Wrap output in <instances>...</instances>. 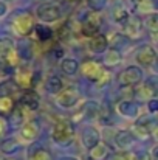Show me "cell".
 I'll return each instance as SVG.
<instances>
[{"label":"cell","instance_id":"1","mask_svg":"<svg viewBox=\"0 0 158 160\" xmlns=\"http://www.w3.org/2000/svg\"><path fill=\"white\" fill-rule=\"evenodd\" d=\"M51 140L59 146H68L74 140V126L70 120H57L53 124Z\"/></svg>","mask_w":158,"mask_h":160},{"label":"cell","instance_id":"2","mask_svg":"<svg viewBox=\"0 0 158 160\" xmlns=\"http://www.w3.org/2000/svg\"><path fill=\"white\" fill-rule=\"evenodd\" d=\"M0 61L6 64L9 68L20 65V56L19 52L9 38H0Z\"/></svg>","mask_w":158,"mask_h":160},{"label":"cell","instance_id":"3","mask_svg":"<svg viewBox=\"0 0 158 160\" xmlns=\"http://www.w3.org/2000/svg\"><path fill=\"white\" fill-rule=\"evenodd\" d=\"M11 25L12 28L16 30L17 34L20 36H28L31 34V31L36 28L34 25V16L28 11H23V12H19L14 16V19L11 20Z\"/></svg>","mask_w":158,"mask_h":160},{"label":"cell","instance_id":"4","mask_svg":"<svg viewBox=\"0 0 158 160\" xmlns=\"http://www.w3.org/2000/svg\"><path fill=\"white\" fill-rule=\"evenodd\" d=\"M101 14L96 11H90L87 12V16L82 19L81 22V34L85 38H93L96 34H99V28H101Z\"/></svg>","mask_w":158,"mask_h":160},{"label":"cell","instance_id":"5","mask_svg":"<svg viewBox=\"0 0 158 160\" xmlns=\"http://www.w3.org/2000/svg\"><path fill=\"white\" fill-rule=\"evenodd\" d=\"M81 72H82L84 78H87L89 81H93V82L99 84L103 81V78L105 76V73H107V68H104L98 61L89 59V61H84V64L81 67Z\"/></svg>","mask_w":158,"mask_h":160},{"label":"cell","instance_id":"6","mask_svg":"<svg viewBox=\"0 0 158 160\" xmlns=\"http://www.w3.org/2000/svg\"><path fill=\"white\" fill-rule=\"evenodd\" d=\"M14 82L22 87L23 90L26 89H33L34 86V72L31 70V67L28 64H20L16 67L14 70Z\"/></svg>","mask_w":158,"mask_h":160},{"label":"cell","instance_id":"7","mask_svg":"<svg viewBox=\"0 0 158 160\" xmlns=\"http://www.w3.org/2000/svg\"><path fill=\"white\" fill-rule=\"evenodd\" d=\"M141 79H143V70L136 65L126 67L118 76V81L122 87H135L136 84L141 82Z\"/></svg>","mask_w":158,"mask_h":160},{"label":"cell","instance_id":"8","mask_svg":"<svg viewBox=\"0 0 158 160\" xmlns=\"http://www.w3.org/2000/svg\"><path fill=\"white\" fill-rule=\"evenodd\" d=\"M37 17L42 20V22H47V23H51L56 22L62 17V11H60V6L56 5V3H42L37 11H36Z\"/></svg>","mask_w":158,"mask_h":160},{"label":"cell","instance_id":"9","mask_svg":"<svg viewBox=\"0 0 158 160\" xmlns=\"http://www.w3.org/2000/svg\"><path fill=\"white\" fill-rule=\"evenodd\" d=\"M81 95L78 92L76 87H67V89H62L59 93H57V104L60 107H65V109H70V107L76 106L78 101H79Z\"/></svg>","mask_w":158,"mask_h":160},{"label":"cell","instance_id":"10","mask_svg":"<svg viewBox=\"0 0 158 160\" xmlns=\"http://www.w3.org/2000/svg\"><path fill=\"white\" fill-rule=\"evenodd\" d=\"M39 131H41V128H39V123H37L36 120H28V121H25V123L20 126V132H19L20 142H25V143L34 142V140L37 138V135H39Z\"/></svg>","mask_w":158,"mask_h":160},{"label":"cell","instance_id":"11","mask_svg":"<svg viewBox=\"0 0 158 160\" xmlns=\"http://www.w3.org/2000/svg\"><path fill=\"white\" fill-rule=\"evenodd\" d=\"M135 61L140 65H143V67H152L154 62L157 61V52H155V48L151 47V45H143L136 52V54H135Z\"/></svg>","mask_w":158,"mask_h":160},{"label":"cell","instance_id":"12","mask_svg":"<svg viewBox=\"0 0 158 160\" xmlns=\"http://www.w3.org/2000/svg\"><path fill=\"white\" fill-rule=\"evenodd\" d=\"M122 27H124V34L132 39V38H136V36L140 34V31H141V28H143V23H141V19H140V17L130 16V17L122 23Z\"/></svg>","mask_w":158,"mask_h":160},{"label":"cell","instance_id":"13","mask_svg":"<svg viewBox=\"0 0 158 160\" xmlns=\"http://www.w3.org/2000/svg\"><path fill=\"white\" fill-rule=\"evenodd\" d=\"M39 100H41L39 95L33 89H26L23 92L22 98H20V104L19 106H22L23 109H26V110H36L39 107Z\"/></svg>","mask_w":158,"mask_h":160},{"label":"cell","instance_id":"14","mask_svg":"<svg viewBox=\"0 0 158 160\" xmlns=\"http://www.w3.org/2000/svg\"><path fill=\"white\" fill-rule=\"evenodd\" d=\"M101 135H99V132L95 129V128H92V126H87L84 131H82V145L87 148V149H92V148H95L101 140Z\"/></svg>","mask_w":158,"mask_h":160},{"label":"cell","instance_id":"15","mask_svg":"<svg viewBox=\"0 0 158 160\" xmlns=\"http://www.w3.org/2000/svg\"><path fill=\"white\" fill-rule=\"evenodd\" d=\"M115 143L118 145L119 149L127 151L129 148L133 146V143H135V135H133L132 132H129V131H119V132L115 135Z\"/></svg>","mask_w":158,"mask_h":160},{"label":"cell","instance_id":"16","mask_svg":"<svg viewBox=\"0 0 158 160\" xmlns=\"http://www.w3.org/2000/svg\"><path fill=\"white\" fill-rule=\"evenodd\" d=\"M87 47L93 53H104L108 47V41L103 34H96V36H93L87 41Z\"/></svg>","mask_w":158,"mask_h":160},{"label":"cell","instance_id":"17","mask_svg":"<svg viewBox=\"0 0 158 160\" xmlns=\"http://www.w3.org/2000/svg\"><path fill=\"white\" fill-rule=\"evenodd\" d=\"M135 95H136L138 98H141V100L151 101V100H154V98L157 97L158 92L154 89V86H152L149 81H146V82H143L138 89H135Z\"/></svg>","mask_w":158,"mask_h":160},{"label":"cell","instance_id":"18","mask_svg":"<svg viewBox=\"0 0 158 160\" xmlns=\"http://www.w3.org/2000/svg\"><path fill=\"white\" fill-rule=\"evenodd\" d=\"M118 110H119L122 115H126V117H129V118H133V117H138L140 106H138L136 103H133V101H121L119 106H118Z\"/></svg>","mask_w":158,"mask_h":160},{"label":"cell","instance_id":"19","mask_svg":"<svg viewBox=\"0 0 158 160\" xmlns=\"http://www.w3.org/2000/svg\"><path fill=\"white\" fill-rule=\"evenodd\" d=\"M20 148H22V142H20L19 138H5V140L0 143V151H2L3 154L17 152Z\"/></svg>","mask_w":158,"mask_h":160},{"label":"cell","instance_id":"20","mask_svg":"<svg viewBox=\"0 0 158 160\" xmlns=\"http://www.w3.org/2000/svg\"><path fill=\"white\" fill-rule=\"evenodd\" d=\"M108 154H110V148L103 142H99L95 148L90 149V159L92 160H105L108 157Z\"/></svg>","mask_w":158,"mask_h":160},{"label":"cell","instance_id":"21","mask_svg":"<svg viewBox=\"0 0 158 160\" xmlns=\"http://www.w3.org/2000/svg\"><path fill=\"white\" fill-rule=\"evenodd\" d=\"M28 160H53L51 152L42 146H34L28 152Z\"/></svg>","mask_w":158,"mask_h":160},{"label":"cell","instance_id":"22","mask_svg":"<svg viewBox=\"0 0 158 160\" xmlns=\"http://www.w3.org/2000/svg\"><path fill=\"white\" fill-rule=\"evenodd\" d=\"M16 109V101L12 97L8 95H0V115H9Z\"/></svg>","mask_w":158,"mask_h":160},{"label":"cell","instance_id":"23","mask_svg":"<svg viewBox=\"0 0 158 160\" xmlns=\"http://www.w3.org/2000/svg\"><path fill=\"white\" fill-rule=\"evenodd\" d=\"M45 87H47V92H48V93L57 95V93H59V92L64 89V82H62V79H60L59 76L51 75V76L47 79V84H45Z\"/></svg>","mask_w":158,"mask_h":160},{"label":"cell","instance_id":"24","mask_svg":"<svg viewBox=\"0 0 158 160\" xmlns=\"http://www.w3.org/2000/svg\"><path fill=\"white\" fill-rule=\"evenodd\" d=\"M60 68H62V73L71 76V75H74L76 70H78V62H76L74 59H70V58L62 59V62H60Z\"/></svg>","mask_w":158,"mask_h":160},{"label":"cell","instance_id":"25","mask_svg":"<svg viewBox=\"0 0 158 160\" xmlns=\"http://www.w3.org/2000/svg\"><path fill=\"white\" fill-rule=\"evenodd\" d=\"M36 34H37V39L41 42H47L53 38V31L50 27H45V25H36Z\"/></svg>","mask_w":158,"mask_h":160},{"label":"cell","instance_id":"26","mask_svg":"<svg viewBox=\"0 0 158 160\" xmlns=\"http://www.w3.org/2000/svg\"><path fill=\"white\" fill-rule=\"evenodd\" d=\"M104 62L107 65H118L121 62V53L116 50V48H110L108 52H105L104 56Z\"/></svg>","mask_w":158,"mask_h":160},{"label":"cell","instance_id":"27","mask_svg":"<svg viewBox=\"0 0 158 160\" xmlns=\"http://www.w3.org/2000/svg\"><path fill=\"white\" fill-rule=\"evenodd\" d=\"M129 17H130V14L127 12V9H126L124 6H116V8L113 9V19H115L118 23L122 25Z\"/></svg>","mask_w":158,"mask_h":160},{"label":"cell","instance_id":"28","mask_svg":"<svg viewBox=\"0 0 158 160\" xmlns=\"http://www.w3.org/2000/svg\"><path fill=\"white\" fill-rule=\"evenodd\" d=\"M146 28L152 33V36L158 34V14H149L146 19Z\"/></svg>","mask_w":158,"mask_h":160},{"label":"cell","instance_id":"29","mask_svg":"<svg viewBox=\"0 0 158 160\" xmlns=\"http://www.w3.org/2000/svg\"><path fill=\"white\" fill-rule=\"evenodd\" d=\"M87 5L90 6V9H92V11L99 12L105 5H107V0H87Z\"/></svg>","mask_w":158,"mask_h":160},{"label":"cell","instance_id":"30","mask_svg":"<svg viewBox=\"0 0 158 160\" xmlns=\"http://www.w3.org/2000/svg\"><path fill=\"white\" fill-rule=\"evenodd\" d=\"M132 160H152V154L147 151H141V152L132 154Z\"/></svg>","mask_w":158,"mask_h":160},{"label":"cell","instance_id":"31","mask_svg":"<svg viewBox=\"0 0 158 160\" xmlns=\"http://www.w3.org/2000/svg\"><path fill=\"white\" fill-rule=\"evenodd\" d=\"M112 160H132V154L127 151H119V152L113 154Z\"/></svg>","mask_w":158,"mask_h":160},{"label":"cell","instance_id":"32","mask_svg":"<svg viewBox=\"0 0 158 160\" xmlns=\"http://www.w3.org/2000/svg\"><path fill=\"white\" fill-rule=\"evenodd\" d=\"M147 107H149V112H158V100L154 98L147 103Z\"/></svg>","mask_w":158,"mask_h":160},{"label":"cell","instance_id":"33","mask_svg":"<svg viewBox=\"0 0 158 160\" xmlns=\"http://www.w3.org/2000/svg\"><path fill=\"white\" fill-rule=\"evenodd\" d=\"M8 73H9V67L0 61V78H3V76H8Z\"/></svg>","mask_w":158,"mask_h":160},{"label":"cell","instance_id":"34","mask_svg":"<svg viewBox=\"0 0 158 160\" xmlns=\"http://www.w3.org/2000/svg\"><path fill=\"white\" fill-rule=\"evenodd\" d=\"M5 129H6V120H5V117L0 115V135L5 132Z\"/></svg>","mask_w":158,"mask_h":160},{"label":"cell","instance_id":"35","mask_svg":"<svg viewBox=\"0 0 158 160\" xmlns=\"http://www.w3.org/2000/svg\"><path fill=\"white\" fill-rule=\"evenodd\" d=\"M147 81H149V82L154 86V89H155V90L158 92V76H152V78H149Z\"/></svg>","mask_w":158,"mask_h":160},{"label":"cell","instance_id":"36","mask_svg":"<svg viewBox=\"0 0 158 160\" xmlns=\"http://www.w3.org/2000/svg\"><path fill=\"white\" fill-rule=\"evenodd\" d=\"M53 52H54V56H56V58L59 59V58H60V56L64 54V48H59V47H56V48H54Z\"/></svg>","mask_w":158,"mask_h":160},{"label":"cell","instance_id":"37","mask_svg":"<svg viewBox=\"0 0 158 160\" xmlns=\"http://www.w3.org/2000/svg\"><path fill=\"white\" fill-rule=\"evenodd\" d=\"M6 9H8V8H6V5H5L3 2H0V17L6 14Z\"/></svg>","mask_w":158,"mask_h":160},{"label":"cell","instance_id":"38","mask_svg":"<svg viewBox=\"0 0 158 160\" xmlns=\"http://www.w3.org/2000/svg\"><path fill=\"white\" fill-rule=\"evenodd\" d=\"M152 160H158V146H155L154 149H152Z\"/></svg>","mask_w":158,"mask_h":160},{"label":"cell","instance_id":"39","mask_svg":"<svg viewBox=\"0 0 158 160\" xmlns=\"http://www.w3.org/2000/svg\"><path fill=\"white\" fill-rule=\"evenodd\" d=\"M151 3H152L154 11H158V0H151Z\"/></svg>","mask_w":158,"mask_h":160},{"label":"cell","instance_id":"40","mask_svg":"<svg viewBox=\"0 0 158 160\" xmlns=\"http://www.w3.org/2000/svg\"><path fill=\"white\" fill-rule=\"evenodd\" d=\"M132 3H133V6L136 8V6H138V5L141 3V0H132Z\"/></svg>","mask_w":158,"mask_h":160},{"label":"cell","instance_id":"41","mask_svg":"<svg viewBox=\"0 0 158 160\" xmlns=\"http://www.w3.org/2000/svg\"><path fill=\"white\" fill-rule=\"evenodd\" d=\"M64 2H67V3H76V2H79V0H64Z\"/></svg>","mask_w":158,"mask_h":160},{"label":"cell","instance_id":"42","mask_svg":"<svg viewBox=\"0 0 158 160\" xmlns=\"http://www.w3.org/2000/svg\"><path fill=\"white\" fill-rule=\"evenodd\" d=\"M62 160H78V159H74V157H64Z\"/></svg>","mask_w":158,"mask_h":160},{"label":"cell","instance_id":"43","mask_svg":"<svg viewBox=\"0 0 158 160\" xmlns=\"http://www.w3.org/2000/svg\"><path fill=\"white\" fill-rule=\"evenodd\" d=\"M6 160H16V159H6Z\"/></svg>","mask_w":158,"mask_h":160},{"label":"cell","instance_id":"44","mask_svg":"<svg viewBox=\"0 0 158 160\" xmlns=\"http://www.w3.org/2000/svg\"><path fill=\"white\" fill-rule=\"evenodd\" d=\"M90 160H92V159H90Z\"/></svg>","mask_w":158,"mask_h":160}]
</instances>
